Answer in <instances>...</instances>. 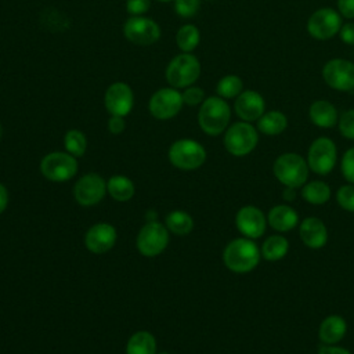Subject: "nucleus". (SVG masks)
<instances>
[{"instance_id":"1","label":"nucleus","mask_w":354,"mask_h":354,"mask_svg":"<svg viewBox=\"0 0 354 354\" xmlns=\"http://www.w3.org/2000/svg\"><path fill=\"white\" fill-rule=\"evenodd\" d=\"M261 259L260 248L250 238H236L228 242L223 252L225 267L235 274H248L253 271Z\"/></svg>"},{"instance_id":"17","label":"nucleus","mask_w":354,"mask_h":354,"mask_svg":"<svg viewBox=\"0 0 354 354\" xmlns=\"http://www.w3.org/2000/svg\"><path fill=\"white\" fill-rule=\"evenodd\" d=\"M234 109L238 118L250 123L259 120L260 116L266 112V101L260 93L254 90H245L236 97Z\"/></svg>"},{"instance_id":"10","label":"nucleus","mask_w":354,"mask_h":354,"mask_svg":"<svg viewBox=\"0 0 354 354\" xmlns=\"http://www.w3.org/2000/svg\"><path fill=\"white\" fill-rule=\"evenodd\" d=\"M169 243V230L158 221L147 223L137 235V249L141 254L153 257L160 254Z\"/></svg>"},{"instance_id":"24","label":"nucleus","mask_w":354,"mask_h":354,"mask_svg":"<svg viewBox=\"0 0 354 354\" xmlns=\"http://www.w3.org/2000/svg\"><path fill=\"white\" fill-rule=\"evenodd\" d=\"M330 195H332L330 187L321 180L307 181L301 187V198L310 205H315V206L325 205L330 199Z\"/></svg>"},{"instance_id":"4","label":"nucleus","mask_w":354,"mask_h":354,"mask_svg":"<svg viewBox=\"0 0 354 354\" xmlns=\"http://www.w3.org/2000/svg\"><path fill=\"white\" fill-rule=\"evenodd\" d=\"M259 142V133L249 122H236L231 124L224 134V147L234 156L249 155Z\"/></svg>"},{"instance_id":"21","label":"nucleus","mask_w":354,"mask_h":354,"mask_svg":"<svg viewBox=\"0 0 354 354\" xmlns=\"http://www.w3.org/2000/svg\"><path fill=\"white\" fill-rule=\"evenodd\" d=\"M347 333V322L343 317L332 314L325 317L318 328V339L322 344H337Z\"/></svg>"},{"instance_id":"7","label":"nucleus","mask_w":354,"mask_h":354,"mask_svg":"<svg viewBox=\"0 0 354 354\" xmlns=\"http://www.w3.org/2000/svg\"><path fill=\"white\" fill-rule=\"evenodd\" d=\"M307 165L311 171L318 176L329 174L337 160L336 144L328 137L315 138L308 147L307 152Z\"/></svg>"},{"instance_id":"25","label":"nucleus","mask_w":354,"mask_h":354,"mask_svg":"<svg viewBox=\"0 0 354 354\" xmlns=\"http://www.w3.org/2000/svg\"><path fill=\"white\" fill-rule=\"evenodd\" d=\"M288 252H289V241L283 235H278V234L268 236L260 248L261 257L271 263L283 259L288 254Z\"/></svg>"},{"instance_id":"22","label":"nucleus","mask_w":354,"mask_h":354,"mask_svg":"<svg viewBox=\"0 0 354 354\" xmlns=\"http://www.w3.org/2000/svg\"><path fill=\"white\" fill-rule=\"evenodd\" d=\"M308 116L313 124L321 129H330L339 122L336 106L326 100H317L310 105Z\"/></svg>"},{"instance_id":"15","label":"nucleus","mask_w":354,"mask_h":354,"mask_svg":"<svg viewBox=\"0 0 354 354\" xmlns=\"http://www.w3.org/2000/svg\"><path fill=\"white\" fill-rule=\"evenodd\" d=\"M106 184L104 178L95 173L84 174L75 184V199L82 206H93L97 205L105 195Z\"/></svg>"},{"instance_id":"5","label":"nucleus","mask_w":354,"mask_h":354,"mask_svg":"<svg viewBox=\"0 0 354 354\" xmlns=\"http://www.w3.org/2000/svg\"><path fill=\"white\" fill-rule=\"evenodd\" d=\"M201 75V64L198 58L189 53L176 55L167 65L166 80L174 88L191 86Z\"/></svg>"},{"instance_id":"23","label":"nucleus","mask_w":354,"mask_h":354,"mask_svg":"<svg viewBox=\"0 0 354 354\" xmlns=\"http://www.w3.org/2000/svg\"><path fill=\"white\" fill-rule=\"evenodd\" d=\"M288 127V118L281 111L264 112L257 120V130L266 136H278Z\"/></svg>"},{"instance_id":"11","label":"nucleus","mask_w":354,"mask_h":354,"mask_svg":"<svg viewBox=\"0 0 354 354\" xmlns=\"http://www.w3.org/2000/svg\"><path fill=\"white\" fill-rule=\"evenodd\" d=\"M325 83L337 91H350L354 88V64L348 59L333 58L322 68Z\"/></svg>"},{"instance_id":"42","label":"nucleus","mask_w":354,"mask_h":354,"mask_svg":"<svg viewBox=\"0 0 354 354\" xmlns=\"http://www.w3.org/2000/svg\"><path fill=\"white\" fill-rule=\"evenodd\" d=\"M297 188H292V187H285V189H283V194H282V198H283V201L285 202H288V203H290V202H293L296 198H297Z\"/></svg>"},{"instance_id":"12","label":"nucleus","mask_w":354,"mask_h":354,"mask_svg":"<svg viewBox=\"0 0 354 354\" xmlns=\"http://www.w3.org/2000/svg\"><path fill=\"white\" fill-rule=\"evenodd\" d=\"M123 33L127 40L137 46H149L158 41L160 37V29L158 24L145 17H131L123 25Z\"/></svg>"},{"instance_id":"13","label":"nucleus","mask_w":354,"mask_h":354,"mask_svg":"<svg viewBox=\"0 0 354 354\" xmlns=\"http://www.w3.org/2000/svg\"><path fill=\"white\" fill-rule=\"evenodd\" d=\"M235 225L245 238L257 239L266 234L268 221L261 209L253 205H246L236 212Z\"/></svg>"},{"instance_id":"40","label":"nucleus","mask_w":354,"mask_h":354,"mask_svg":"<svg viewBox=\"0 0 354 354\" xmlns=\"http://www.w3.org/2000/svg\"><path fill=\"white\" fill-rule=\"evenodd\" d=\"M126 127L123 116H111L108 122V129L112 134H120Z\"/></svg>"},{"instance_id":"19","label":"nucleus","mask_w":354,"mask_h":354,"mask_svg":"<svg viewBox=\"0 0 354 354\" xmlns=\"http://www.w3.org/2000/svg\"><path fill=\"white\" fill-rule=\"evenodd\" d=\"M299 236L308 249H322L328 242V228L321 218L310 216L299 224Z\"/></svg>"},{"instance_id":"14","label":"nucleus","mask_w":354,"mask_h":354,"mask_svg":"<svg viewBox=\"0 0 354 354\" xmlns=\"http://www.w3.org/2000/svg\"><path fill=\"white\" fill-rule=\"evenodd\" d=\"M183 95L178 90L166 87L158 90L149 100V112L153 118L166 120L176 116L183 106Z\"/></svg>"},{"instance_id":"30","label":"nucleus","mask_w":354,"mask_h":354,"mask_svg":"<svg viewBox=\"0 0 354 354\" xmlns=\"http://www.w3.org/2000/svg\"><path fill=\"white\" fill-rule=\"evenodd\" d=\"M216 91L221 98L238 97L243 91V82L236 75H227L218 80Z\"/></svg>"},{"instance_id":"27","label":"nucleus","mask_w":354,"mask_h":354,"mask_svg":"<svg viewBox=\"0 0 354 354\" xmlns=\"http://www.w3.org/2000/svg\"><path fill=\"white\" fill-rule=\"evenodd\" d=\"M108 194L118 202H126L134 195V184L126 176H112L106 183Z\"/></svg>"},{"instance_id":"44","label":"nucleus","mask_w":354,"mask_h":354,"mask_svg":"<svg viewBox=\"0 0 354 354\" xmlns=\"http://www.w3.org/2000/svg\"><path fill=\"white\" fill-rule=\"evenodd\" d=\"M158 1H163V3H167V1H171V0H158Z\"/></svg>"},{"instance_id":"18","label":"nucleus","mask_w":354,"mask_h":354,"mask_svg":"<svg viewBox=\"0 0 354 354\" xmlns=\"http://www.w3.org/2000/svg\"><path fill=\"white\" fill-rule=\"evenodd\" d=\"M116 242V230L108 223H98L88 228L86 232V248L97 254L105 253L113 248Z\"/></svg>"},{"instance_id":"34","label":"nucleus","mask_w":354,"mask_h":354,"mask_svg":"<svg viewBox=\"0 0 354 354\" xmlns=\"http://www.w3.org/2000/svg\"><path fill=\"white\" fill-rule=\"evenodd\" d=\"M340 170L347 183L354 184V147L348 148L342 158Z\"/></svg>"},{"instance_id":"28","label":"nucleus","mask_w":354,"mask_h":354,"mask_svg":"<svg viewBox=\"0 0 354 354\" xmlns=\"http://www.w3.org/2000/svg\"><path fill=\"white\" fill-rule=\"evenodd\" d=\"M166 227L176 235H187L194 228V220L187 212L174 210L167 214Z\"/></svg>"},{"instance_id":"46","label":"nucleus","mask_w":354,"mask_h":354,"mask_svg":"<svg viewBox=\"0 0 354 354\" xmlns=\"http://www.w3.org/2000/svg\"><path fill=\"white\" fill-rule=\"evenodd\" d=\"M0 136H1V126H0Z\"/></svg>"},{"instance_id":"41","label":"nucleus","mask_w":354,"mask_h":354,"mask_svg":"<svg viewBox=\"0 0 354 354\" xmlns=\"http://www.w3.org/2000/svg\"><path fill=\"white\" fill-rule=\"evenodd\" d=\"M317 354H351V351L336 344H322L319 346Z\"/></svg>"},{"instance_id":"45","label":"nucleus","mask_w":354,"mask_h":354,"mask_svg":"<svg viewBox=\"0 0 354 354\" xmlns=\"http://www.w3.org/2000/svg\"><path fill=\"white\" fill-rule=\"evenodd\" d=\"M156 354H169V353H156Z\"/></svg>"},{"instance_id":"31","label":"nucleus","mask_w":354,"mask_h":354,"mask_svg":"<svg viewBox=\"0 0 354 354\" xmlns=\"http://www.w3.org/2000/svg\"><path fill=\"white\" fill-rule=\"evenodd\" d=\"M64 145L65 149L68 151V153L76 156H82L86 152V147H87V140L86 136L76 129H72L69 131H66L65 137H64Z\"/></svg>"},{"instance_id":"35","label":"nucleus","mask_w":354,"mask_h":354,"mask_svg":"<svg viewBox=\"0 0 354 354\" xmlns=\"http://www.w3.org/2000/svg\"><path fill=\"white\" fill-rule=\"evenodd\" d=\"M201 7V0H174L176 12L183 18L194 17Z\"/></svg>"},{"instance_id":"9","label":"nucleus","mask_w":354,"mask_h":354,"mask_svg":"<svg viewBox=\"0 0 354 354\" xmlns=\"http://www.w3.org/2000/svg\"><path fill=\"white\" fill-rule=\"evenodd\" d=\"M342 15L333 8H318L307 21V32L317 40H328L339 35L342 28Z\"/></svg>"},{"instance_id":"43","label":"nucleus","mask_w":354,"mask_h":354,"mask_svg":"<svg viewBox=\"0 0 354 354\" xmlns=\"http://www.w3.org/2000/svg\"><path fill=\"white\" fill-rule=\"evenodd\" d=\"M8 203V192L3 184H0V213H3Z\"/></svg>"},{"instance_id":"20","label":"nucleus","mask_w":354,"mask_h":354,"mask_svg":"<svg viewBox=\"0 0 354 354\" xmlns=\"http://www.w3.org/2000/svg\"><path fill=\"white\" fill-rule=\"evenodd\" d=\"M268 225L278 232L292 231L299 224V213L290 205H275L267 214Z\"/></svg>"},{"instance_id":"3","label":"nucleus","mask_w":354,"mask_h":354,"mask_svg":"<svg viewBox=\"0 0 354 354\" xmlns=\"http://www.w3.org/2000/svg\"><path fill=\"white\" fill-rule=\"evenodd\" d=\"M231 108L221 97L206 98L198 112V123L209 136H218L228 127Z\"/></svg>"},{"instance_id":"29","label":"nucleus","mask_w":354,"mask_h":354,"mask_svg":"<svg viewBox=\"0 0 354 354\" xmlns=\"http://www.w3.org/2000/svg\"><path fill=\"white\" fill-rule=\"evenodd\" d=\"M201 40V35H199V29L191 24L183 25L178 30H177V36H176V41L178 48L183 53H191L192 50L196 48V46L199 44Z\"/></svg>"},{"instance_id":"32","label":"nucleus","mask_w":354,"mask_h":354,"mask_svg":"<svg viewBox=\"0 0 354 354\" xmlns=\"http://www.w3.org/2000/svg\"><path fill=\"white\" fill-rule=\"evenodd\" d=\"M337 205L346 210L354 213V184H344L336 192Z\"/></svg>"},{"instance_id":"8","label":"nucleus","mask_w":354,"mask_h":354,"mask_svg":"<svg viewBox=\"0 0 354 354\" xmlns=\"http://www.w3.org/2000/svg\"><path fill=\"white\" fill-rule=\"evenodd\" d=\"M40 170L43 176L54 183L71 180L77 171V162L68 152H51L41 159Z\"/></svg>"},{"instance_id":"16","label":"nucleus","mask_w":354,"mask_h":354,"mask_svg":"<svg viewBox=\"0 0 354 354\" xmlns=\"http://www.w3.org/2000/svg\"><path fill=\"white\" fill-rule=\"evenodd\" d=\"M104 102L112 116H126L130 113L134 104L133 91L130 86L123 82L112 83L105 91Z\"/></svg>"},{"instance_id":"2","label":"nucleus","mask_w":354,"mask_h":354,"mask_svg":"<svg viewBox=\"0 0 354 354\" xmlns=\"http://www.w3.org/2000/svg\"><path fill=\"white\" fill-rule=\"evenodd\" d=\"M308 173L307 160L295 152L279 155L272 165V174L283 187L301 188L308 181Z\"/></svg>"},{"instance_id":"6","label":"nucleus","mask_w":354,"mask_h":354,"mask_svg":"<svg viewBox=\"0 0 354 354\" xmlns=\"http://www.w3.org/2000/svg\"><path fill=\"white\" fill-rule=\"evenodd\" d=\"M169 160L173 166L181 170H195L206 160L205 148L194 140H177L169 148Z\"/></svg>"},{"instance_id":"26","label":"nucleus","mask_w":354,"mask_h":354,"mask_svg":"<svg viewBox=\"0 0 354 354\" xmlns=\"http://www.w3.org/2000/svg\"><path fill=\"white\" fill-rule=\"evenodd\" d=\"M126 354H156V340L152 333L136 332L127 342Z\"/></svg>"},{"instance_id":"38","label":"nucleus","mask_w":354,"mask_h":354,"mask_svg":"<svg viewBox=\"0 0 354 354\" xmlns=\"http://www.w3.org/2000/svg\"><path fill=\"white\" fill-rule=\"evenodd\" d=\"M339 36L343 43L354 46V22H346L339 30Z\"/></svg>"},{"instance_id":"36","label":"nucleus","mask_w":354,"mask_h":354,"mask_svg":"<svg viewBox=\"0 0 354 354\" xmlns=\"http://www.w3.org/2000/svg\"><path fill=\"white\" fill-rule=\"evenodd\" d=\"M181 95H183V102L187 105H191V106L202 104L205 101L203 90L201 87H195V86H188Z\"/></svg>"},{"instance_id":"39","label":"nucleus","mask_w":354,"mask_h":354,"mask_svg":"<svg viewBox=\"0 0 354 354\" xmlns=\"http://www.w3.org/2000/svg\"><path fill=\"white\" fill-rule=\"evenodd\" d=\"M337 10L342 17L354 18V0H337Z\"/></svg>"},{"instance_id":"33","label":"nucleus","mask_w":354,"mask_h":354,"mask_svg":"<svg viewBox=\"0 0 354 354\" xmlns=\"http://www.w3.org/2000/svg\"><path fill=\"white\" fill-rule=\"evenodd\" d=\"M339 131L340 134L347 138V140H353L354 141V108L348 109L346 112H343L339 116Z\"/></svg>"},{"instance_id":"37","label":"nucleus","mask_w":354,"mask_h":354,"mask_svg":"<svg viewBox=\"0 0 354 354\" xmlns=\"http://www.w3.org/2000/svg\"><path fill=\"white\" fill-rule=\"evenodd\" d=\"M151 7V0H127L126 8L133 17L145 14Z\"/></svg>"}]
</instances>
